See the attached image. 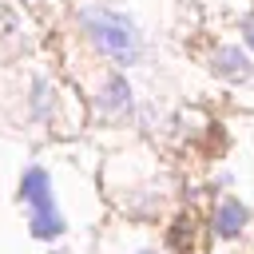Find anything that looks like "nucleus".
<instances>
[{"label": "nucleus", "mask_w": 254, "mask_h": 254, "mask_svg": "<svg viewBox=\"0 0 254 254\" xmlns=\"http://www.w3.org/2000/svg\"><path fill=\"white\" fill-rule=\"evenodd\" d=\"M99 107H103V111H111V115H123V111H131V83H127V75H111V79L103 83Z\"/></svg>", "instance_id": "nucleus-4"}, {"label": "nucleus", "mask_w": 254, "mask_h": 254, "mask_svg": "<svg viewBox=\"0 0 254 254\" xmlns=\"http://www.w3.org/2000/svg\"><path fill=\"white\" fill-rule=\"evenodd\" d=\"M246 222H250V210H246L238 198H222V202H218V210H214V234H218V238L242 234Z\"/></svg>", "instance_id": "nucleus-3"}, {"label": "nucleus", "mask_w": 254, "mask_h": 254, "mask_svg": "<svg viewBox=\"0 0 254 254\" xmlns=\"http://www.w3.org/2000/svg\"><path fill=\"white\" fill-rule=\"evenodd\" d=\"M190 242H194V238H187V230H183V226H175V230H171V246H179V250H183V246H190Z\"/></svg>", "instance_id": "nucleus-6"}, {"label": "nucleus", "mask_w": 254, "mask_h": 254, "mask_svg": "<svg viewBox=\"0 0 254 254\" xmlns=\"http://www.w3.org/2000/svg\"><path fill=\"white\" fill-rule=\"evenodd\" d=\"M214 71L222 75V79H250V60L238 52V48H222V52H214Z\"/></svg>", "instance_id": "nucleus-5"}, {"label": "nucleus", "mask_w": 254, "mask_h": 254, "mask_svg": "<svg viewBox=\"0 0 254 254\" xmlns=\"http://www.w3.org/2000/svg\"><path fill=\"white\" fill-rule=\"evenodd\" d=\"M139 254H159V250H139Z\"/></svg>", "instance_id": "nucleus-8"}, {"label": "nucleus", "mask_w": 254, "mask_h": 254, "mask_svg": "<svg viewBox=\"0 0 254 254\" xmlns=\"http://www.w3.org/2000/svg\"><path fill=\"white\" fill-rule=\"evenodd\" d=\"M246 44L254 48V20H246Z\"/></svg>", "instance_id": "nucleus-7"}, {"label": "nucleus", "mask_w": 254, "mask_h": 254, "mask_svg": "<svg viewBox=\"0 0 254 254\" xmlns=\"http://www.w3.org/2000/svg\"><path fill=\"white\" fill-rule=\"evenodd\" d=\"M24 202L32 206V238H60L64 234V214L56 210V198H52V183H48V171L44 167H32L24 175V187H20Z\"/></svg>", "instance_id": "nucleus-2"}, {"label": "nucleus", "mask_w": 254, "mask_h": 254, "mask_svg": "<svg viewBox=\"0 0 254 254\" xmlns=\"http://www.w3.org/2000/svg\"><path fill=\"white\" fill-rule=\"evenodd\" d=\"M79 24H83V32L91 36V44H95L107 60H115V64H135V60H139L143 40H139L135 24H131L123 12L103 8V4H91V8L79 12Z\"/></svg>", "instance_id": "nucleus-1"}]
</instances>
